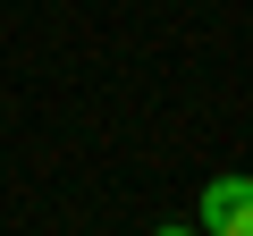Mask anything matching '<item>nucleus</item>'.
Returning a JSON list of instances; mask_svg holds the SVG:
<instances>
[{
  "label": "nucleus",
  "instance_id": "obj_2",
  "mask_svg": "<svg viewBox=\"0 0 253 236\" xmlns=\"http://www.w3.org/2000/svg\"><path fill=\"white\" fill-rule=\"evenodd\" d=\"M152 236H203V228H194V219H177V228H152Z\"/></svg>",
  "mask_w": 253,
  "mask_h": 236
},
{
  "label": "nucleus",
  "instance_id": "obj_1",
  "mask_svg": "<svg viewBox=\"0 0 253 236\" xmlns=\"http://www.w3.org/2000/svg\"><path fill=\"white\" fill-rule=\"evenodd\" d=\"M194 228H203V236H253V177L219 169V177L194 194Z\"/></svg>",
  "mask_w": 253,
  "mask_h": 236
}]
</instances>
